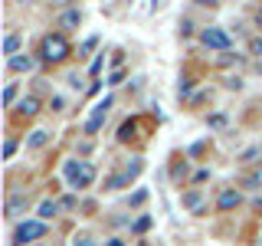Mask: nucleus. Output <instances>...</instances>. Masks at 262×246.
<instances>
[{"label":"nucleus","mask_w":262,"mask_h":246,"mask_svg":"<svg viewBox=\"0 0 262 246\" xmlns=\"http://www.w3.org/2000/svg\"><path fill=\"white\" fill-rule=\"evenodd\" d=\"M62 174L69 177V184H72V187L79 191V187H89V184L95 180V168H92L89 161H79V164H76V161H66Z\"/></svg>","instance_id":"1"},{"label":"nucleus","mask_w":262,"mask_h":246,"mask_svg":"<svg viewBox=\"0 0 262 246\" xmlns=\"http://www.w3.org/2000/svg\"><path fill=\"white\" fill-rule=\"evenodd\" d=\"M43 233H46V223H43V220H23V223L13 230V246H23V243H30V240H39Z\"/></svg>","instance_id":"2"},{"label":"nucleus","mask_w":262,"mask_h":246,"mask_svg":"<svg viewBox=\"0 0 262 246\" xmlns=\"http://www.w3.org/2000/svg\"><path fill=\"white\" fill-rule=\"evenodd\" d=\"M39 53H43V59H49V63H59V59L69 56V43H66L62 36H46Z\"/></svg>","instance_id":"3"},{"label":"nucleus","mask_w":262,"mask_h":246,"mask_svg":"<svg viewBox=\"0 0 262 246\" xmlns=\"http://www.w3.org/2000/svg\"><path fill=\"white\" fill-rule=\"evenodd\" d=\"M200 39H203V46H210V49H223V53H229V33L226 30H220V27H210V30H203L200 33Z\"/></svg>","instance_id":"4"},{"label":"nucleus","mask_w":262,"mask_h":246,"mask_svg":"<svg viewBox=\"0 0 262 246\" xmlns=\"http://www.w3.org/2000/svg\"><path fill=\"white\" fill-rule=\"evenodd\" d=\"M112 109V98H102V102L92 109V115H89V121H85V135H95L98 128H102V121H105V115H108Z\"/></svg>","instance_id":"5"},{"label":"nucleus","mask_w":262,"mask_h":246,"mask_svg":"<svg viewBox=\"0 0 262 246\" xmlns=\"http://www.w3.org/2000/svg\"><path fill=\"white\" fill-rule=\"evenodd\" d=\"M27 194H10L7 197V217H20L23 210H27Z\"/></svg>","instance_id":"6"},{"label":"nucleus","mask_w":262,"mask_h":246,"mask_svg":"<svg viewBox=\"0 0 262 246\" xmlns=\"http://www.w3.org/2000/svg\"><path fill=\"white\" fill-rule=\"evenodd\" d=\"M239 200H243L239 191H223V194H220V200H216V207L220 210H233V207H239Z\"/></svg>","instance_id":"7"},{"label":"nucleus","mask_w":262,"mask_h":246,"mask_svg":"<svg viewBox=\"0 0 262 246\" xmlns=\"http://www.w3.org/2000/svg\"><path fill=\"white\" fill-rule=\"evenodd\" d=\"M33 66H36V59H30V56H13V59H10V69L13 72H30Z\"/></svg>","instance_id":"8"},{"label":"nucleus","mask_w":262,"mask_h":246,"mask_svg":"<svg viewBox=\"0 0 262 246\" xmlns=\"http://www.w3.org/2000/svg\"><path fill=\"white\" fill-rule=\"evenodd\" d=\"M184 207H187V210H193V213H200V210H203V197L196 194V191L184 194Z\"/></svg>","instance_id":"9"},{"label":"nucleus","mask_w":262,"mask_h":246,"mask_svg":"<svg viewBox=\"0 0 262 246\" xmlns=\"http://www.w3.org/2000/svg\"><path fill=\"white\" fill-rule=\"evenodd\" d=\"M59 207H62V203H56V200H43V203H39V220H53Z\"/></svg>","instance_id":"10"},{"label":"nucleus","mask_w":262,"mask_h":246,"mask_svg":"<svg viewBox=\"0 0 262 246\" xmlns=\"http://www.w3.org/2000/svg\"><path fill=\"white\" fill-rule=\"evenodd\" d=\"M16 49H20V36H16V33H10V36L4 39V53H7V56H10V59H13V56H20V53H16Z\"/></svg>","instance_id":"11"},{"label":"nucleus","mask_w":262,"mask_h":246,"mask_svg":"<svg viewBox=\"0 0 262 246\" xmlns=\"http://www.w3.org/2000/svg\"><path fill=\"white\" fill-rule=\"evenodd\" d=\"M79 20H82V13H79V10H66V13L59 16L62 27H79Z\"/></svg>","instance_id":"12"},{"label":"nucleus","mask_w":262,"mask_h":246,"mask_svg":"<svg viewBox=\"0 0 262 246\" xmlns=\"http://www.w3.org/2000/svg\"><path fill=\"white\" fill-rule=\"evenodd\" d=\"M36 112H39L36 98H23V102H20V115H36Z\"/></svg>","instance_id":"13"},{"label":"nucleus","mask_w":262,"mask_h":246,"mask_svg":"<svg viewBox=\"0 0 262 246\" xmlns=\"http://www.w3.org/2000/svg\"><path fill=\"white\" fill-rule=\"evenodd\" d=\"M243 187H262V168L252 171V174H246L243 177Z\"/></svg>","instance_id":"14"},{"label":"nucleus","mask_w":262,"mask_h":246,"mask_svg":"<svg viewBox=\"0 0 262 246\" xmlns=\"http://www.w3.org/2000/svg\"><path fill=\"white\" fill-rule=\"evenodd\" d=\"M46 141H49L46 131H33V135H30V148H43Z\"/></svg>","instance_id":"15"},{"label":"nucleus","mask_w":262,"mask_h":246,"mask_svg":"<svg viewBox=\"0 0 262 246\" xmlns=\"http://www.w3.org/2000/svg\"><path fill=\"white\" fill-rule=\"evenodd\" d=\"M131 135H135V121H125V125H121V131H118V138H121V141H128Z\"/></svg>","instance_id":"16"},{"label":"nucleus","mask_w":262,"mask_h":246,"mask_svg":"<svg viewBox=\"0 0 262 246\" xmlns=\"http://www.w3.org/2000/svg\"><path fill=\"white\" fill-rule=\"evenodd\" d=\"M147 227H151V217H138V223H135V233H144Z\"/></svg>","instance_id":"17"},{"label":"nucleus","mask_w":262,"mask_h":246,"mask_svg":"<svg viewBox=\"0 0 262 246\" xmlns=\"http://www.w3.org/2000/svg\"><path fill=\"white\" fill-rule=\"evenodd\" d=\"M249 53H252V56H262V36H256V39L249 43Z\"/></svg>","instance_id":"18"},{"label":"nucleus","mask_w":262,"mask_h":246,"mask_svg":"<svg viewBox=\"0 0 262 246\" xmlns=\"http://www.w3.org/2000/svg\"><path fill=\"white\" fill-rule=\"evenodd\" d=\"M13 98H16V86H7V92H4V102H7V105H13Z\"/></svg>","instance_id":"19"},{"label":"nucleus","mask_w":262,"mask_h":246,"mask_svg":"<svg viewBox=\"0 0 262 246\" xmlns=\"http://www.w3.org/2000/svg\"><path fill=\"white\" fill-rule=\"evenodd\" d=\"M13 154H16V141H7L4 145V158H13Z\"/></svg>","instance_id":"20"},{"label":"nucleus","mask_w":262,"mask_h":246,"mask_svg":"<svg viewBox=\"0 0 262 246\" xmlns=\"http://www.w3.org/2000/svg\"><path fill=\"white\" fill-rule=\"evenodd\" d=\"M210 125H213V128H223V125H226V115H213Z\"/></svg>","instance_id":"21"},{"label":"nucleus","mask_w":262,"mask_h":246,"mask_svg":"<svg viewBox=\"0 0 262 246\" xmlns=\"http://www.w3.org/2000/svg\"><path fill=\"white\" fill-rule=\"evenodd\" d=\"M190 89H193V79H184V82H180V95H190Z\"/></svg>","instance_id":"22"},{"label":"nucleus","mask_w":262,"mask_h":246,"mask_svg":"<svg viewBox=\"0 0 262 246\" xmlns=\"http://www.w3.org/2000/svg\"><path fill=\"white\" fill-rule=\"evenodd\" d=\"M105 246H125V243H121V240H108V243H105Z\"/></svg>","instance_id":"23"},{"label":"nucleus","mask_w":262,"mask_h":246,"mask_svg":"<svg viewBox=\"0 0 262 246\" xmlns=\"http://www.w3.org/2000/svg\"><path fill=\"white\" fill-rule=\"evenodd\" d=\"M76 246H95V243H92V240H82V243H76Z\"/></svg>","instance_id":"24"},{"label":"nucleus","mask_w":262,"mask_h":246,"mask_svg":"<svg viewBox=\"0 0 262 246\" xmlns=\"http://www.w3.org/2000/svg\"><path fill=\"white\" fill-rule=\"evenodd\" d=\"M256 23H259V27H262V10H259V16H256Z\"/></svg>","instance_id":"25"}]
</instances>
